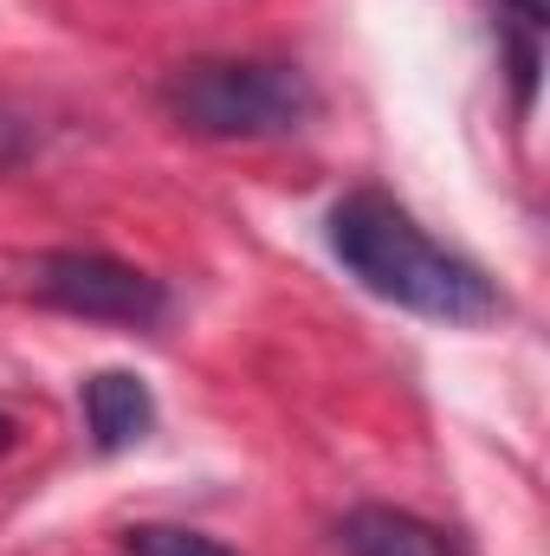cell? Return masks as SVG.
I'll list each match as a JSON object with an SVG mask.
<instances>
[{
    "label": "cell",
    "instance_id": "cell-1",
    "mask_svg": "<svg viewBox=\"0 0 550 556\" xmlns=\"http://www.w3.org/2000/svg\"><path fill=\"white\" fill-rule=\"evenodd\" d=\"M330 253L363 291L402 304L434 324H486L499 317V291L473 260L447 253L409 207H396L376 188H357L330 207Z\"/></svg>",
    "mask_w": 550,
    "mask_h": 556
},
{
    "label": "cell",
    "instance_id": "cell-2",
    "mask_svg": "<svg viewBox=\"0 0 550 556\" xmlns=\"http://www.w3.org/2000/svg\"><path fill=\"white\" fill-rule=\"evenodd\" d=\"M162 104L195 137H285L304 130L317 111V91L298 65L278 59H195L168 72Z\"/></svg>",
    "mask_w": 550,
    "mask_h": 556
},
{
    "label": "cell",
    "instance_id": "cell-3",
    "mask_svg": "<svg viewBox=\"0 0 550 556\" xmlns=\"http://www.w3.org/2000/svg\"><path fill=\"white\" fill-rule=\"evenodd\" d=\"M33 291L72 317H91V324H130V330H149L162 324L168 311V291L162 278L137 273L111 253H46L33 260Z\"/></svg>",
    "mask_w": 550,
    "mask_h": 556
},
{
    "label": "cell",
    "instance_id": "cell-4",
    "mask_svg": "<svg viewBox=\"0 0 550 556\" xmlns=\"http://www.w3.org/2000/svg\"><path fill=\"white\" fill-rule=\"evenodd\" d=\"M78 402H85V427H91L98 453H124V446H137L142 433L155 427V395L130 369H98Z\"/></svg>",
    "mask_w": 550,
    "mask_h": 556
},
{
    "label": "cell",
    "instance_id": "cell-5",
    "mask_svg": "<svg viewBox=\"0 0 550 556\" xmlns=\"http://www.w3.org/2000/svg\"><path fill=\"white\" fill-rule=\"evenodd\" d=\"M343 556H460L434 525H421L414 511H396V505H363L343 518Z\"/></svg>",
    "mask_w": 550,
    "mask_h": 556
},
{
    "label": "cell",
    "instance_id": "cell-6",
    "mask_svg": "<svg viewBox=\"0 0 550 556\" xmlns=\"http://www.w3.org/2000/svg\"><path fill=\"white\" fill-rule=\"evenodd\" d=\"M124 551L130 556H234L227 544H214L201 531H182V525H137V531H124Z\"/></svg>",
    "mask_w": 550,
    "mask_h": 556
},
{
    "label": "cell",
    "instance_id": "cell-7",
    "mask_svg": "<svg viewBox=\"0 0 550 556\" xmlns=\"http://www.w3.org/2000/svg\"><path fill=\"white\" fill-rule=\"evenodd\" d=\"M512 7H518V20H525V26H538V20H545V0H512Z\"/></svg>",
    "mask_w": 550,
    "mask_h": 556
},
{
    "label": "cell",
    "instance_id": "cell-8",
    "mask_svg": "<svg viewBox=\"0 0 550 556\" xmlns=\"http://www.w3.org/2000/svg\"><path fill=\"white\" fill-rule=\"evenodd\" d=\"M7 446H13V420L0 415V453H7Z\"/></svg>",
    "mask_w": 550,
    "mask_h": 556
}]
</instances>
